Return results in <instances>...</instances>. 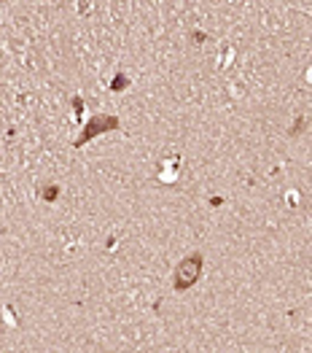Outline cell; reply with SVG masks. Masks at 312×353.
<instances>
[{"mask_svg": "<svg viewBox=\"0 0 312 353\" xmlns=\"http://www.w3.org/2000/svg\"><path fill=\"white\" fill-rule=\"evenodd\" d=\"M202 275V256H186L175 267V289H191Z\"/></svg>", "mask_w": 312, "mask_h": 353, "instance_id": "1", "label": "cell"}]
</instances>
